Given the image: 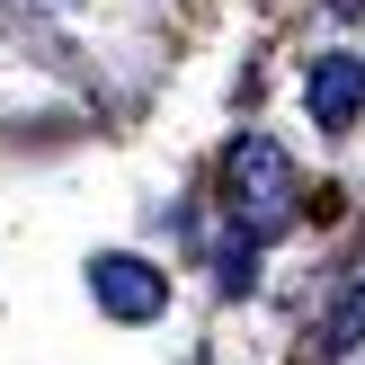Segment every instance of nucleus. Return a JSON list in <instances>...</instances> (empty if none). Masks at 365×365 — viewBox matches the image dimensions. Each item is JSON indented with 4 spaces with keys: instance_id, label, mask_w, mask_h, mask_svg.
<instances>
[{
    "instance_id": "1",
    "label": "nucleus",
    "mask_w": 365,
    "mask_h": 365,
    "mask_svg": "<svg viewBox=\"0 0 365 365\" xmlns=\"http://www.w3.org/2000/svg\"><path fill=\"white\" fill-rule=\"evenodd\" d=\"M294 205H303V187H294L285 143L241 134V143H232V223H241L250 241H277V232L294 223Z\"/></svg>"
},
{
    "instance_id": "2",
    "label": "nucleus",
    "mask_w": 365,
    "mask_h": 365,
    "mask_svg": "<svg viewBox=\"0 0 365 365\" xmlns=\"http://www.w3.org/2000/svg\"><path fill=\"white\" fill-rule=\"evenodd\" d=\"M89 294H98V312H107V321H160L170 277H160L152 259H125V250H107V259L89 267Z\"/></svg>"
},
{
    "instance_id": "3",
    "label": "nucleus",
    "mask_w": 365,
    "mask_h": 365,
    "mask_svg": "<svg viewBox=\"0 0 365 365\" xmlns=\"http://www.w3.org/2000/svg\"><path fill=\"white\" fill-rule=\"evenodd\" d=\"M303 107H312L321 134H348L365 116V53H321V63L303 71Z\"/></svg>"
},
{
    "instance_id": "4",
    "label": "nucleus",
    "mask_w": 365,
    "mask_h": 365,
    "mask_svg": "<svg viewBox=\"0 0 365 365\" xmlns=\"http://www.w3.org/2000/svg\"><path fill=\"white\" fill-rule=\"evenodd\" d=\"M356 339H365V259L348 267V294L330 303V356H348Z\"/></svg>"
}]
</instances>
